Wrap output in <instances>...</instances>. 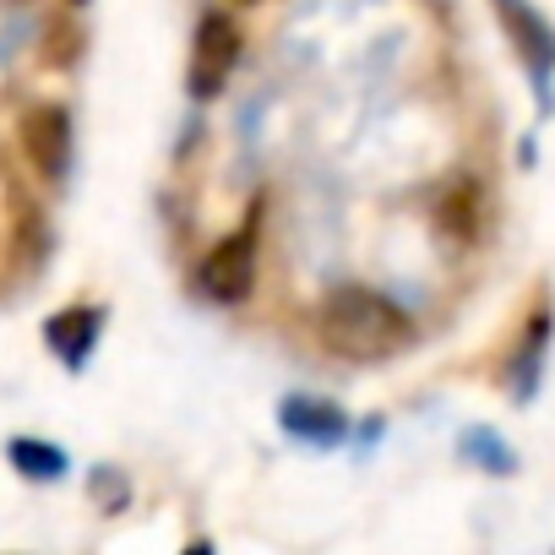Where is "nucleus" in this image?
Wrapping results in <instances>:
<instances>
[{
    "mask_svg": "<svg viewBox=\"0 0 555 555\" xmlns=\"http://www.w3.org/2000/svg\"><path fill=\"white\" fill-rule=\"evenodd\" d=\"M376 441H382V420H365V425H360V452H371Z\"/></svg>",
    "mask_w": 555,
    "mask_h": 555,
    "instance_id": "nucleus-12",
    "label": "nucleus"
},
{
    "mask_svg": "<svg viewBox=\"0 0 555 555\" xmlns=\"http://www.w3.org/2000/svg\"><path fill=\"white\" fill-rule=\"evenodd\" d=\"M495 17H501L512 50L522 55L539 104L550 109V104H555V99H550V77H555V28H550V17H544L539 7H528V0H495Z\"/></svg>",
    "mask_w": 555,
    "mask_h": 555,
    "instance_id": "nucleus-4",
    "label": "nucleus"
},
{
    "mask_svg": "<svg viewBox=\"0 0 555 555\" xmlns=\"http://www.w3.org/2000/svg\"><path fill=\"white\" fill-rule=\"evenodd\" d=\"M82 7H88V0H82Z\"/></svg>",
    "mask_w": 555,
    "mask_h": 555,
    "instance_id": "nucleus-14",
    "label": "nucleus"
},
{
    "mask_svg": "<svg viewBox=\"0 0 555 555\" xmlns=\"http://www.w3.org/2000/svg\"><path fill=\"white\" fill-rule=\"evenodd\" d=\"M234 61H240V23L229 12H202L196 39H191V61H185V93L196 104L218 99L234 77Z\"/></svg>",
    "mask_w": 555,
    "mask_h": 555,
    "instance_id": "nucleus-3",
    "label": "nucleus"
},
{
    "mask_svg": "<svg viewBox=\"0 0 555 555\" xmlns=\"http://www.w3.org/2000/svg\"><path fill=\"white\" fill-rule=\"evenodd\" d=\"M317 333L322 344L338 354V360H354V365H376V360H392L414 344V317L382 295V289H360V284H344L322 300L317 311Z\"/></svg>",
    "mask_w": 555,
    "mask_h": 555,
    "instance_id": "nucleus-1",
    "label": "nucleus"
},
{
    "mask_svg": "<svg viewBox=\"0 0 555 555\" xmlns=\"http://www.w3.org/2000/svg\"><path fill=\"white\" fill-rule=\"evenodd\" d=\"M104 306H66V311H55L50 322H44V344H50V354L72 371V376H82L88 365H93V354H99V338H104Z\"/></svg>",
    "mask_w": 555,
    "mask_h": 555,
    "instance_id": "nucleus-7",
    "label": "nucleus"
},
{
    "mask_svg": "<svg viewBox=\"0 0 555 555\" xmlns=\"http://www.w3.org/2000/svg\"><path fill=\"white\" fill-rule=\"evenodd\" d=\"M278 430H284L289 441H300V447H311V452H338V447H349L354 420H349V409L333 403V398L289 392L284 403H278Z\"/></svg>",
    "mask_w": 555,
    "mask_h": 555,
    "instance_id": "nucleus-5",
    "label": "nucleus"
},
{
    "mask_svg": "<svg viewBox=\"0 0 555 555\" xmlns=\"http://www.w3.org/2000/svg\"><path fill=\"white\" fill-rule=\"evenodd\" d=\"M180 555H218V544H212V539H191Z\"/></svg>",
    "mask_w": 555,
    "mask_h": 555,
    "instance_id": "nucleus-13",
    "label": "nucleus"
},
{
    "mask_svg": "<svg viewBox=\"0 0 555 555\" xmlns=\"http://www.w3.org/2000/svg\"><path fill=\"white\" fill-rule=\"evenodd\" d=\"M23 153H28V164H34L50 185H61V180L72 175V153H77L72 109H66V104H34V109L23 115Z\"/></svg>",
    "mask_w": 555,
    "mask_h": 555,
    "instance_id": "nucleus-6",
    "label": "nucleus"
},
{
    "mask_svg": "<svg viewBox=\"0 0 555 555\" xmlns=\"http://www.w3.org/2000/svg\"><path fill=\"white\" fill-rule=\"evenodd\" d=\"M88 490H93L99 512H126V501H131V479L120 468H109V463L88 468Z\"/></svg>",
    "mask_w": 555,
    "mask_h": 555,
    "instance_id": "nucleus-11",
    "label": "nucleus"
},
{
    "mask_svg": "<svg viewBox=\"0 0 555 555\" xmlns=\"http://www.w3.org/2000/svg\"><path fill=\"white\" fill-rule=\"evenodd\" d=\"M550 333H555V317H550V306H539L528 333H522V344H517V354H512V365H506L512 403H533V392L544 382V360H550Z\"/></svg>",
    "mask_w": 555,
    "mask_h": 555,
    "instance_id": "nucleus-8",
    "label": "nucleus"
},
{
    "mask_svg": "<svg viewBox=\"0 0 555 555\" xmlns=\"http://www.w3.org/2000/svg\"><path fill=\"white\" fill-rule=\"evenodd\" d=\"M457 457L474 463L479 474H495V479H512V474H517L512 441H506L501 430H490V425H468V430L457 436Z\"/></svg>",
    "mask_w": 555,
    "mask_h": 555,
    "instance_id": "nucleus-10",
    "label": "nucleus"
},
{
    "mask_svg": "<svg viewBox=\"0 0 555 555\" xmlns=\"http://www.w3.org/2000/svg\"><path fill=\"white\" fill-rule=\"evenodd\" d=\"M7 463L28 479V485H61L72 474V452L44 441V436H12L7 441Z\"/></svg>",
    "mask_w": 555,
    "mask_h": 555,
    "instance_id": "nucleus-9",
    "label": "nucleus"
},
{
    "mask_svg": "<svg viewBox=\"0 0 555 555\" xmlns=\"http://www.w3.org/2000/svg\"><path fill=\"white\" fill-rule=\"evenodd\" d=\"M256 250H261V223H256V207H250V218L234 234L212 240L207 256L196 261V295L207 306H245L250 289H256Z\"/></svg>",
    "mask_w": 555,
    "mask_h": 555,
    "instance_id": "nucleus-2",
    "label": "nucleus"
}]
</instances>
